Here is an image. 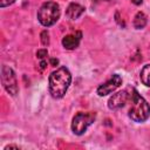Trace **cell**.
Segmentation results:
<instances>
[{
    "label": "cell",
    "mask_w": 150,
    "mask_h": 150,
    "mask_svg": "<svg viewBox=\"0 0 150 150\" xmlns=\"http://www.w3.org/2000/svg\"><path fill=\"white\" fill-rule=\"evenodd\" d=\"M71 82V74L66 67H59L56 70L52 71L48 79V90L52 97L62 98Z\"/></svg>",
    "instance_id": "obj_1"
},
{
    "label": "cell",
    "mask_w": 150,
    "mask_h": 150,
    "mask_svg": "<svg viewBox=\"0 0 150 150\" xmlns=\"http://www.w3.org/2000/svg\"><path fill=\"white\" fill-rule=\"evenodd\" d=\"M128 115L134 122H137V123L145 122L150 116V105H149V103L144 100V97H142L138 94V91L136 89H134V91H132L131 107L129 109Z\"/></svg>",
    "instance_id": "obj_2"
},
{
    "label": "cell",
    "mask_w": 150,
    "mask_h": 150,
    "mask_svg": "<svg viewBox=\"0 0 150 150\" xmlns=\"http://www.w3.org/2000/svg\"><path fill=\"white\" fill-rule=\"evenodd\" d=\"M60 6L54 1L43 2L38 11V20L45 27H50L60 19Z\"/></svg>",
    "instance_id": "obj_3"
},
{
    "label": "cell",
    "mask_w": 150,
    "mask_h": 150,
    "mask_svg": "<svg viewBox=\"0 0 150 150\" xmlns=\"http://www.w3.org/2000/svg\"><path fill=\"white\" fill-rule=\"evenodd\" d=\"M96 114L95 112H77L71 121V130L75 135H83L87 129L95 122Z\"/></svg>",
    "instance_id": "obj_4"
},
{
    "label": "cell",
    "mask_w": 150,
    "mask_h": 150,
    "mask_svg": "<svg viewBox=\"0 0 150 150\" xmlns=\"http://www.w3.org/2000/svg\"><path fill=\"white\" fill-rule=\"evenodd\" d=\"M1 82L4 88L6 89V91L12 95L15 96L19 91V86H18V81H16V76L15 73L13 71V69L8 66H2L1 67Z\"/></svg>",
    "instance_id": "obj_5"
},
{
    "label": "cell",
    "mask_w": 150,
    "mask_h": 150,
    "mask_svg": "<svg viewBox=\"0 0 150 150\" xmlns=\"http://www.w3.org/2000/svg\"><path fill=\"white\" fill-rule=\"evenodd\" d=\"M122 84V77L118 74H114L107 82L102 83L101 86H98L97 88V95L98 96H105L111 94L112 91H115Z\"/></svg>",
    "instance_id": "obj_6"
},
{
    "label": "cell",
    "mask_w": 150,
    "mask_h": 150,
    "mask_svg": "<svg viewBox=\"0 0 150 150\" xmlns=\"http://www.w3.org/2000/svg\"><path fill=\"white\" fill-rule=\"evenodd\" d=\"M128 100H129V94L127 90L117 91V93L112 94V96H110V98L108 100V108L110 110L121 109L122 107L125 105Z\"/></svg>",
    "instance_id": "obj_7"
},
{
    "label": "cell",
    "mask_w": 150,
    "mask_h": 150,
    "mask_svg": "<svg viewBox=\"0 0 150 150\" xmlns=\"http://www.w3.org/2000/svg\"><path fill=\"white\" fill-rule=\"evenodd\" d=\"M84 13V7L81 6L80 4H75V2H71L67 9H66V15L68 19L70 20H76L79 19L82 14Z\"/></svg>",
    "instance_id": "obj_8"
},
{
    "label": "cell",
    "mask_w": 150,
    "mask_h": 150,
    "mask_svg": "<svg viewBox=\"0 0 150 150\" xmlns=\"http://www.w3.org/2000/svg\"><path fill=\"white\" fill-rule=\"evenodd\" d=\"M80 40H81V33H77V35H74V34H69V35H66L63 39H62V46L66 48V49H75L79 47L80 45Z\"/></svg>",
    "instance_id": "obj_9"
},
{
    "label": "cell",
    "mask_w": 150,
    "mask_h": 150,
    "mask_svg": "<svg viewBox=\"0 0 150 150\" xmlns=\"http://www.w3.org/2000/svg\"><path fill=\"white\" fill-rule=\"evenodd\" d=\"M146 25V15L143 12H137L134 18V27L136 29H142Z\"/></svg>",
    "instance_id": "obj_10"
},
{
    "label": "cell",
    "mask_w": 150,
    "mask_h": 150,
    "mask_svg": "<svg viewBox=\"0 0 150 150\" xmlns=\"http://www.w3.org/2000/svg\"><path fill=\"white\" fill-rule=\"evenodd\" d=\"M141 81L144 86L150 87V64H145L141 70Z\"/></svg>",
    "instance_id": "obj_11"
},
{
    "label": "cell",
    "mask_w": 150,
    "mask_h": 150,
    "mask_svg": "<svg viewBox=\"0 0 150 150\" xmlns=\"http://www.w3.org/2000/svg\"><path fill=\"white\" fill-rule=\"evenodd\" d=\"M40 38H41V43L43 46H48L49 45V33L48 30H42L41 34H40Z\"/></svg>",
    "instance_id": "obj_12"
},
{
    "label": "cell",
    "mask_w": 150,
    "mask_h": 150,
    "mask_svg": "<svg viewBox=\"0 0 150 150\" xmlns=\"http://www.w3.org/2000/svg\"><path fill=\"white\" fill-rule=\"evenodd\" d=\"M36 56H38V59L43 60L46 56H48V50L47 49H39L36 52Z\"/></svg>",
    "instance_id": "obj_13"
},
{
    "label": "cell",
    "mask_w": 150,
    "mask_h": 150,
    "mask_svg": "<svg viewBox=\"0 0 150 150\" xmlns=\"http://www.w3.org/2000/svg\"><path fill=\"white\" fill-rule=\"evenodd\" d=\"M14 2H15V0H0V7L4 8V7H7Z\"/></svg>",
    "instance_id": "obj_14"
},
{
    "label": "cell",
    "mask_w": 150,
    "mask_h": 150,
    "mask_svg": "<svg viewBox=\"0 0 150 150\" xmlns=\"http://www.w3.org/2000/svg\"><path fill=\"white\" fill-rule=\"evenodd\" d=\"M39 66H40V69H41V70L46 69V68H47V61H46L45 59H43V60H41V62H40V64H39Z\"/></svg>",
    "instance_id": "obj_15"
},
{
    "label": "cell",
    "mask_w": 150,
    "mask_h": 150,
    "mask_svg": "<svg viewBox=\"0 0 150 150\" xmlns=\"http://www.w3.org/2000/svg\"><path fill=\"white\" fill-rule=\"evenodd\" d=\"M50 64L52 66H57L59 64V60L57 59H50Z\"/></svg>",
    "instance_id": "obj_16"
},
{
    "label": "cell",
    "mask_w": 150,
    "mask_h": 150,
    "mask_svg": "<svg viewBox=\"0 0 150 150\" xmlns=\"http://www.w3.org/2000/svg\"><path fill=\"white\" fill-rule=\"evenodd\" d=\"M8 149H19V146H15V145H7L5 148V150H8Z\"/></svg>",
    "instance_id": "obj_17"
},
{
    "label": "cell",
    "mask_w": 150,
    "mask_h": 150,
    "mask_svg": "<svg viewBox=\"0 0 150 150\" xmlns=\"http://www.w3.org/2000/svg\"><path fill=\"white\" fill-rule=\"evenodd\" d=\"M132 1V4H135V5H141L142 4V0H131Z\"/></svg>",
    "instance_id": "obj_18"
}]
</instances>
